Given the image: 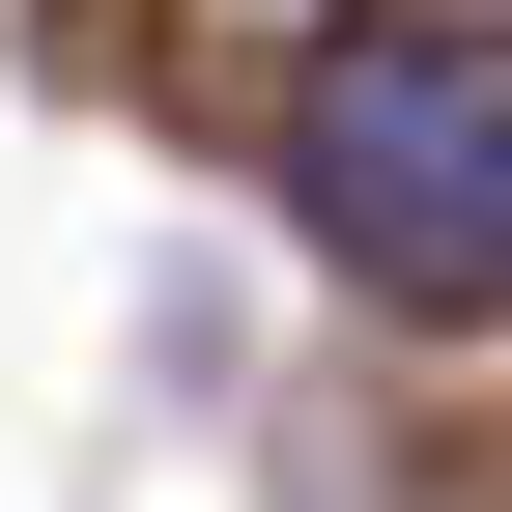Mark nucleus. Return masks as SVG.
<instances>
[{"mask_svg": "<svg viewBox=\"0 0 512 512\" xmlns=\"http://www.w3.org/2000/svg\"><path fill=\"white\" fill-rule=\"evenodd\" d=\"M285 228L342 256L370 313L484 342L512 313V57L484 29H313L285 57Z\"/></svg>", "mask_w": 512, "mask_h": 512, "instance_id": "nucleus-1", "label": "nucleus"}]
</instances>
